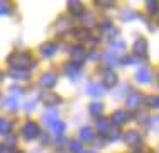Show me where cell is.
I'll list each match as a JSON object with an SVG mask.
<instances>
[{
	"instance_id": "cell-23",
	"label": "cell",
	"mask_w": 159,
	"mask_h": 153,
	"mask_svg": "<svg viewBox=\"0 0 159 153\" xmlns=\"http://www.w3.org/2000/svg\"><path fill=\"white\" fill-rule=\"evenodd\" d=\"M80 140L81 141H92L93 140V131H92V128H81L80 129Z\"/></svg>"
},
{
	"instance_id": "cell-33",
	"label": "cell",
	"mask_w": 159,
	"mask_h": 153,
	"mask_svg": "<svg viewBox=\"0 0 159 153\" xmlns=\"http://www.w3.org/2000/svg\"><path fill=\"white\" fill-rule=\"evenodd\" d=\"M120 17H122L125 22H129L130 19H134V17H135V14H134V12H130V10H124V12L120 14Z\"/></svg>"
},
{
	"instance_id": "cell-38",
	"label": "cell",
	"mask_w": 159,
	"mask_h": 153,
	"mask_svg": "<svg viewBox=\"0 0 159 153\" xmlns=\"http://www.w3.org/2000/svg\"><path fill=\"white\" fill-rule=\"evenodd\" d=\"M97 5H98V7H113V2H105V0H98Z\"/></svg>"
},
{
	"instance_id": "cell-37",
	"label": "cell",
	"mask_w": 159,
	"mask_h": 153,
	"mask_svg": "<svg viewBox=\"0 0 159 153\" xmlns=\"http://www.w3.org/2000/svg\"><path fill=\"white\" fill-rule=\"evenodd\" d=\"M135 61H137L135 56H124V58H122V63L124 65H134Z\"/></svg>"
},
{
	"instance_id": "cell-4",
	"label": "cell",
	"mask_w": 159,
	"mask_h": 153,
	"mask_svg": "<svg viewBox=\"0 0 159 153\" xmlns=\"http://www.w3.org/2000/svg\"><path fill=\"white\" fill-rule=\"evenodd\" d=\"M70 53H71V63H75V65H81L83 61L86 60V51H85V48L80 46V44L73 46Z\"/></svg>"
},
{
	"instance_id": "cell-43",
	"label": "cell",
	"mask_w": 159,
	"mask_h": 153,
	"mask_svg": "<svg viewBox=\"0 0 159 153\" xmlns=\"http://www.w3.org/2000/svg\"><path fill=\"white\" fill-rule=\"evenodd\" d=\"M83 153H95V151H83Z\"/></svg>"
},
{
	"instance_id": "cell-35",
	"label": "cell",
	"mask_w": 159,
	"mask_h": 153,
	"mask_svg": "<svg viewBox=\"0 0 159 153\" xmlns=\"http://www.w3.org/2000/svg\"><path fill=\"white\" fill-rule=\"evenodd\" d=\"M9 90H10V94H12V95H22V94H24V89H22V87H17V85H12Z\"/></svg>"
},
{
	"instance_id": "cell-13",
	"label": "cell",
	"mask_w": 159,
	"mask_h": 153,
	"mask_svg": "<svg viewBox=\"0 0 159 153\" xmlns=\"http://www.w3.org/2000/svg\"><path fill=\"white\" fill-rule=\"evenodd\" d=\"M129 117L130 116H129V112L125 109H119L112 114V122L113 124H124V122L129 121Z\"/></svg>"
},
{
	"instance_id": "cell-16",
	"label": "cell",
	"mask_w": 159,
	"mask_h": 153,
	"mask_svg": "<svg viewBox=\"0 0 159 153\" xmlns=\"http://www.w3.org/2000/svg\"><path fill=\"white\" fill-rule=\"evenodd\" d=\"M68 9H70V12L73 15H83V14H85L83 3L78 2V0H71V2H68Z\"/></svg>"
},
{
	"instance_id": "cell-7",
	"label": "cell",
	"mask_w": 159,
	"mask_h": 153,
	"mask_svg": "<svg viewBox=\"0 0 159 153\" xmlns=\"http://www.w3.org/2000/svg\"><path fill=\"white\" fill-rule=\"evenodd\" d=\"M43 102L46 106H58L59 102H61V97H59L58 94H56V92H52V90H46L43 94Z\"/></svg>"
},
{
	"instance_id": "cell-8",
	"label": "cell",
	"mask_w": 159,
	"mask_h": 153,
	"mask_svg": "<svg viewBox=\"0 0 159 153\" xmlns=\"http://www.w3.org/2000/svg\"><path fill=\"white\" fill-rule=\"evenodd\" d=\"M64 73L70 76V78L78 80L80 76H81V72H80V65H75V63H71V61H68V63L64 65Z\"/></svg>"
},
{
	"instance_id": "cell-44",
	"label": "cell",
	"mask_w": 159,
	"mask_h": 153,
	"mask_svg": "<svg viewBox=\"0 0 159 153\" xmlns=\"http://www.w3.org/2000/svg\"><path fill=\"white\" fill-rule=\"evenodd\" d=\"M16 153H25V151H16Z\"/></svg>"
},
{
	"instance_id": "cell-9",
	"label": "cell",
	"mask_w": 159,
	"mask_h": 153,
	"mask_svg": "<svg viewBox=\"0 0 159 153\" xmlns=\"http://www.w3.org/2000/svg\"><path fill=\"white\" fill-rule=\"evenodd\" d=\"M151 76H152V73H151V70L147 67H142L139 68V72L135 73V80H137L141 85H146V83L151 82Z\"/></svg>"
},
{
	"instance_id": "cell-30",
	"label": "cell",
	"mask_w": 159,
	"mask_h": 153,
	"mask_svg": "<svg viewBox=\"0 0 159 153\" xmlns=\"http://www.w3.org/2000/svg\"><path fill=\"white\" fill-rule=\"evenodd\" d=\"M70 150L73 151V153H83L80 141H71V143H70Z\"/></svg>"
},
{
	"instance_id": "cell-25",
	"label": "cell",
	"mask_w": 159,
	"mask_h": 153,
	"mask_svg": "<svg viewBox=\"0 0 159 153\" xmlns=\"http://www.w3.org/2000/svg\"><path fill=\"white\" fill-rule=\"evenodd\" d=\"M110 49H113V51H122V49H125V43H124L122 39H112L110 41Z\"/></svg>"
},
{
	"instance_id": "cell-10",
	"label": "cell",
	"mask_w": 159,
	"mask_h": 153,
	"mask_svg": "<svg viewBox=\"0 0 159 153\" xmlns=\"http://www.w3.org/2000/svg\"><path fill=\"white\" fill-rule=\"evenodd\" d=\"M112 129V121L107 119V117H100L97 121V131L98 135H108Z\"/></svg>"
},
{
	"instance_id": "cell-34",
	"label": "cell",
	"mask_w": 159,
	"mask_h": 153,
	"mask_svg": "<svg viewBox=\"0 0 159 153\" xmlns=\"http://www.w3.org/2000/svg\"><path fill=\"white\" fill-rule=\"evenodd\" d=\"M17 143V138L16 136H7V140H5V146L7 148H14V145H16Z\"/></svg>"
},
{
	"instance_id": "cell-45",
	"label": "cell",
	"mask_w": 159,
	"mask_h": 153,
	"mask_svg": "<svg viewBox=\"0 0 159 153\" xmlns=\"http://www.w3.org/2000/svg\"><path fill=\"white\" fill-rule=\"evenodd\" d=\"M157 83H159V76H157Z\"/></svg>"
},
{
	"instance_id": "cell-29",
	"label": "cell",
	"mask_w": 159,
	"mask_h": 153,
	"mask_svg": "<svg viewBox=\"0 0 159 153\" xmlns=\"http://www.w3.org/2000/svg\"><path fill=\"white\" fill-rule=\"evenodd\" d=\"M73 34L78 39H88V32H86L85 29H76V31H73Z\"/></svg>"
},
{
	"instance_id": "cell-6",
	"label": "cell",
	"mask_w": 159,
	"mask_h": 153,
	"mask_svg": "<svg viewBox=\"0 0 159 153\" xmlns=\"http://www.w3.org/2000/svg\"><path fill=\"white\" fill-rule=\"evenodd\" d=\"M102 82H103V87H107V89H112V87L117 85L119 78H117V75L113 73L112 70H105L103 73H102Z\"/></svg>"
},
{
	"instance_id": "cell-17",
	"label": "cell",
	"mask_w": 159,
	"mask_h": 153,
	"mask_svg": "<svg viewBox=\"0 0 159 153\" xmlns=\"http://www.w3.org/2000/svg\"><path fill=\"white\" fill-rule=\"evenodd\" d=\"M103 87L102 85H98L97 82H90L88 85H86V94L88 95H93V97H98V95H102L103 94Z\"/></svg>"
},
{
	"instance_id": "cell-1",
	"label": "cell",
	"mask_w": 159,
	"mask_h": 153,
	"mask_svg": "<svg viewBox=\"0 0 159 153\" xmlns=\"http://www.w3.org/2000/svg\"><path fill=\"white\" fill-rule=\"evenodd\" d=\"M7 63L12 67V70H27L34 65V58L27 51H16L7 58Z\"/></svg>"
},
{
	"instance_id": "cell-27",
	"label": "cell",
	"mask_w": 159,
	"mask_h": 153,
	"mask_svg": "<svg viewBox=\"0 0 159 153\" xmlns=\"http://www.w3.org/2000/svg\"><path fill=\"white\" fill-rule=\"evenodd\" d=\"M71 27V24L66 21V19H61V21L58 22V26H56V31L58 32H63V31H66V29H70Z\"/></svg>"
},
{
	"instance_id": "cell-18",
	"label": "cell",
	"mask_w": 159,
	"mask_h": 153,
	"mask_svg": "<svg viewBox=\"0 0 159 153\" xmlns=\"http://www.w3.org/2000/svg\"><path fill=\"white\" fill-rule=\"evenodd\" d=\"M2 106L5 107L9 112H17V111H19V102H17L16 97H7V99H3Z\"/></svg>"
},
{
	"instance_id": "cell-14",
	"label": "cell",
	"mask_w": 159,
	"mask_h": 153,
	"mask_svg": "<svg viewBox=\"0 0 159 153\" xmlns=\"http://www.w3.org/2000/svg\"><path fill=\"white\" fill-rule=\"evenodd\" d=\"M134 51H135V55H139V56H146L147 55V39L146 37H139V39L135 41Z\"/></svg>"
},
{
	"instance_id": "cell-47",
	"label": "cell",
	"mask_w": 159,
	"mask_h": 153,
	"mask_svg": "<svg viewBox=\"0 0 159 153\" xmlns=\"http://www.w3.org/2000/svg\"><path fill=\"white\" fill-rule=\"evenodd\" d=\"M157 24H159V19H157Z\"/></svg>"
},
{
	"instance_id": "cell-46",
	"label": "cell",
	"mask_w": 159,
	"mask_h": 153,
	"mask_svg": "<svg viewBox=\"0 0 159 153\" xmlns=\"http://www.w3.org/2000/svg\"><path fill=\"white\" fill-rule=\"evenodd\" d=\"M137 153H144V151H137Z\"/></svg>"
},
{
	"instance_id": "cell-5",
	"label": "cell",
	"mask_w": 159,
	"mask_h": 153,
	"mask_svg": "<svg viewBox=\"0 0 159 153\" xmlns=\"http://www.w3.org/2000/svg\"><path fill=\"white\" fill-rule=\"evenodd\" d=\"M141 135H139V131H135V129H130V131H127L125 135H124V143L129 145V146H139L141 145Z\"/></svg>"
},
{
	"instance_id": "cell-26",
	"label": "cell",
	"mask_w": 159,
	"mask_h": 153,
	"mask_svg": "<svg viewBox=\"0 0 159 153\" xmlns=\"http://www.w3.org/2000/svg\"><path fill=\"white\" fill-rule=\"evenodd\" d=\"M146 104L149 107H154V109H159V95H149V97H146Z\"/></svg>"
},
{
	"instance_id": "cell-2",
	"label": "cell",
	"mask_w": 159,
	"mask_h": 153,
	"mask_svg": "<svg viewBox=\"0 0 159 153\" xmlns=\"http://www.w3.org/2000/svg\"><path fill=\"white\" fill-rule=\"evenodd\" d=\"M39 135H41V128H39V124H37L36 121H27L24 126H22V136H24L27 141L36 140Z\"/></svg>"
},
{
	"instance_id": "cell-24",
	"label": "cell",
	"mask_w": 159,
	"mask_h": 153,
	"mask_svg": "<svg viewBox=\"0 0 159 153\" xmlns=\"http://www.w3.org/2000/svg\"><path fill=\"white\" fill-rule=\"evenodd\" d=\"M10 76L14 80H29L27 70H10Z\"/></svg>"
},
{
	"instance_id": "cell-20",
	"label": "cell",
	"mask_w": 159,
	"mask_h": 153,
	"mask_svg": "<svg viewBox=\"0 0 159 153\" xmlns=\"http://www.w3.org/2000/svg\"><path fill=\"white\" fill-rule=\"evenodd\" d=\"M88 111H90V114H92V116L98 117V116H102V114H103V104H102V102H92L90 107H88Z\"/></svg>"
},
{
	"instance_id": "cell-42",
	"label": "cell",
	"mask_w": 159,
	"mask_h": 153,
	"mask_svg": "<svg viewBox=\"0 0 159 153\" xmlns=\"http://www.w3.org/2000/svg\"><path fill=\"white\" fill-rule=\"evenodd\" d=\"M0 153H5V150H3V148H0Z\"/></svg>"
},
{
	"instance_id": "cell-36",
	"label": "cell",
	"mask_w": 159,
	"mask_h": 153,
	"mask_svg": "<svg viewBox=\"0 0 159 153\" xmlns=\"http://www.w3.org/2000/svg\"><path fill=\"white\" fill-rule=\"evenodd\" d=\"M24 109H25V112H32V111L36 109V101H29V102H25Z\"/></svg>"
},
{
	"instance_id": "cell-21",
	"label": "cell",
	"mask_w": 159,
	"mask_h": 153,
	"mask_svg": "<svg viewBox=\"0 0 159 153\" xmlns=\"http://www.w3.org/2000/svg\"><path fill=\"white\" fill-rule=\"evenodd\" d=\"M95 22H97L95 14H92V12H85V14H83V26H85V27H93Z\"/></svg>"
},
{
	"instance_id": "cell-12",
	"label": "cell",
	"mask_w": 159,
	"mask_h": 153,
	"mask_svg": "<svg viewBox=\"0 0 159 153\" xmlns=\"http://www.w3.org/2000/svg\"><path fill=\"white\" fill-rule=\"evenodd\" d=\"M142 94H139V92H134V94H130L127 97V101H125V104L129 109H139V106H141V102H142Z\"/></svg>"
},
{
	"instance_id": "cell-40",
	"label": "cell",
	"mask_w": 159,
	"mask_h": 153,
	"mask_svg": "<svg viewBox=\"0 0 159 153\" xmlns=\"http://www.w3.org/2000/svg\"><path fill=\"white\" fill-rule=\"evenodd\" d=\"M152 122H154V126L159 129V117H152Z\"/></svg>"
},
{
	"instance_id": "cell-15",
	"label": "cell",
	"mask_w": 159,
	"mask_h": 153,
	"mask_svg": "<svg viewBox=\"0 0 159 153\" xmlns=\"http://www.w3.org/2000/svg\"><path fill=\"white\" fill-rule=\"evenodd\" d=\"M14 129V121L9 117H0V135H9Z\"/></svg>"
},
{
	"instance_id": "cell-39",
	"label": "cell",
	"mask_w": 159,
	"mask_h": 153,
	"mask_svg": "<svg viewBox=\"0 0 159 153\" xmlns=\"http://www.w3.org/2000/svg\"><path fill=\"white\" fill-rule=\"evenodd\" d=\"M117 138H119V131H117V129H113V133H110V136H108V140H110V141H115Z\"/></svg>"
},
{
	"instance_id": "cell-11",
	"label": "cell",
	"mask_w": 159,
	"mask_h": 153,
	"mask_svg": "<svg viewBox=\"0 0 159 153\" xmlns=\"http://www.w3.org/2000/svg\"><path fill=\"white\" fill-rule=\"evenodd\" d=\"M56 53H58V44L56 43H44L41 46V55L44 58H52Z\"/></svg>"
},
{
	"instance_id": "cell-28",
	"label": "cell",
	"mask_w": 159,
	"mask_h": 153,
	"mask_svg": "<svg viewBox=\"0 0 159 153\" xmlns=\"http://www.w3.org/2000/svg\"><path fill=\"white\" fill-rule=\"evenodd\" d=\"M147 10L152 12V14H156L159 10V2L157 0H149V2H147Z\"/></svg>"
},
{
	"instance_id": "cell-32",
	"label": "cell",
	"mask_w": 159,
	"mask_h": 153,
	"mask_svg": "<svg viewBox=\"0 0 159 153\" xmlns=\"http://www.w3.org/2000/svg\"><path fill=\"white\" fill-rule=\"evenodd\" d=\"M9 14H10V5L0 2V15H9Z\"/></svg>"
},
{
	"instance_id": "cell-3",
	"label": "cell",
	"mask_w": 159,
	"mask_h": 153,
	"mask_svg": "<svg viewBox=\"0 0 159 153\" xmlns=\"http://www.w3.org/2000/svg\"><path fill=\"white\" fill-rule=\"evenodd\" d=\"M56 83H58V73H54V72H46L39 78V85L46 90H51Z\"/></svg>"
},
{
	"instance_id": "cell-41",
	"label": "cell",
	"mask_w": 159,
	"mask_h": 153,
	"mask_svg": "<svg viewBox=\"0 0 159 153\" xmlns=\"http://www.w3.org/2000/svg\"><path fill=\"white\" fill-rule=\"evenodd\" d=\"M2 80H3V75H2V73H0V82H2Z\"/></svg>"
},
{
	"instance_id": "cell-19",
	"label": "cell",
	"mask_w": 159,
	"mask_h": 153,
	"mask_svg": "<svg viewBox=\"0 0 159 153\" xmlns=\"http://www.w3.org/2000/svg\"><path fill=\"white\" fill-rule=\"evenodd\" d=\"M58 111L56 109H49V111H46L44 112V116H43V121H44V124H54L56 121H58Z\"/></svg>"
},
{
	"instance_id": "cell-22",
	"label": "cell",
	"mask_w": 159,
	"mask_h": 153,
	"mask_svg": "<svg viewBox=\"0 0 159 153\" xmlns=\"http://www.w3.org/2000/svg\"><path fill=\"white\" fill-rule=\"evenodd\" d=\"M51 129H52V135H54V136H61L63 133H64V129H66V124H64L63 121L58 119L54 124L51 126Z\"/></svg>"
},
{
	"instance_id": "cell-31",
	"label": "cell",
	"mask_w": 159,
	"mask_h": 153,
	"mask_svg": "<svg viewBox=\"0 0 159 153\" xmlns=\"http://www.w3.org/2000/svg\"><path fill=\"white\" fill-rule=\"evenodd\" d=\"M103 60H105V63H107V65H115L117 63V56H113L112 53H107V55L103 56Z\"/></svg>"
}]
</instances>
